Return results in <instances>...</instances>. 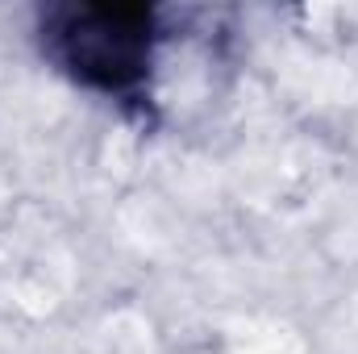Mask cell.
<instances>
[{"mask_svg":"<svg viewBox=\"0 0 358 354\" xmlns=\"http://www.w3.org/2000/svg\"><path fill=\"white\" fill-rule=\"evenodd\" d=\"M63 63L100 88H125L150 63V13L142 8H76L59 25Z\"/></svg>","mask_w":358,"mask_h":354,"instance_id":"obj_1","label":"cell"}]
</instances>
